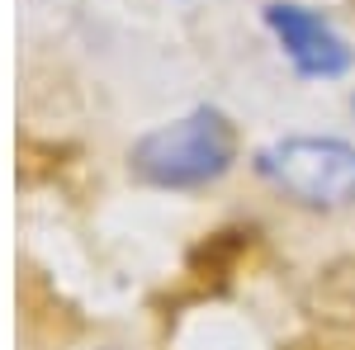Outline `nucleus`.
<instances>
[{"instance_id":"1","label":"nucleus","mask_w":355,"mask_h":350,"mask_svg":"<svg viewBox=\"0 0 355 350\" xmlns=\"http://www.w3.org/2000/svg\"><path fill=\"white\" fill-rule=\"evenodd\" d=\"M237 166V128L214 105L157 123L128 147L133 180L152 189H209Z\"/></svg>"},{"instance_id":"2","label":"nucleus","mask_w":355,"mask_h":350,"mask_svg":"<svg viewBox=\"0 0 355 350\" xmlns=\"http://www.w3.org/2000/svg\"><path fill=\"white\" fill-rule=\"evenodd\" d=\"M256 175L313 213L355 204V142L331 133H289L256 152Z\"/></svg>"},{"instance_id":"3","label":"nucleus","mask_w":355,"mask_h":350,"mask_svg":"<svg viewBox=\"0 0 355 350\" xmlns=\"http://www.w3.org/2000/svg\"><path fill=\"white\" fill-rule=\"evenodd\" d=\"M261 19L275 33L279 53L289 57V67L308 81H336L355 67V48L336 33V24L299 0H270Z\"/></svg>"},{"instance_id":"4","label":"nucleus","mask_w":355,"mask_h":350,"mask_svg":"<svg viewBox=\"0 0 355 350\" xmlns=\"http://www.w3.org/2000/svg\"><path fill=\"white\" fill-rule=\"evenodd\" d=\"M85 350H119V346H85Z\"/></svg>"},{"instance_id":"5","label":"nucleus","mask_w":355,"mask_h":350,"mask_svg":"<svg viewBox=\"0 0 355 350\" xmlns=\"http://www.w3.org/2000/svg\"><path fill=\"white\" fill-rule=\"evenodd\" d=\"M351 109H355V95H351Z\"/></svg>"}]
</instances>
